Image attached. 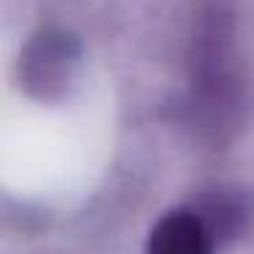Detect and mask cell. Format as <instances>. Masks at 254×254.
<instances>
[{
    "mask_svg": "<svg viewBox=\"0 0 254 254\" xmlns=\"http://www.w3.org/2000/svg\"><path fill=\"white\" fill-rule=\"evenodd\" d=\"M216 238L197 210H175L150 232L148 254H213Z\"/></svg>",
    "mask_w": 254,
    "mask_h": 254,
    "instance_id": "cell-1",
    "label": "cell"
}]
</instances>
